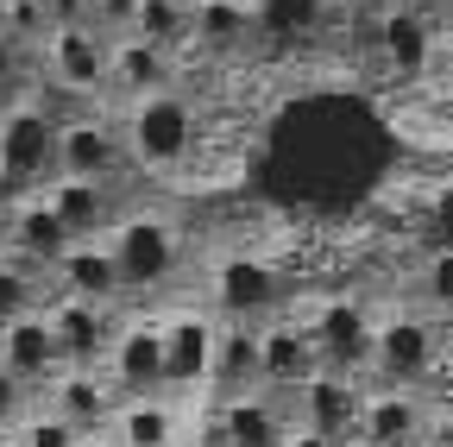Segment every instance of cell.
Instances as JSON below:
<instances>
[{"label":"cell","instance_id":"cell-11","mask_svg":"<svg viewBox=\"0 0 453 447\" xmlns=\"http://www.w3.org/2000/svg\"><path fill=\"white\" fill-rule=\"evenodd\" d=\"M321 372V353L309 341L303 315H271L258 321V384L277 390V397H296V390Z\"/></svg>","mask_w":453,"mask_h":447},{"label":"cell","instance_id":"cell-13","mask_svg":"<svg viewBox=\"0 0 453 447\" xmlns=\"http://www.w3.org/2000/svg\"><path fill=\"white\" fill-rule=\"evenodd\" d=\"M283 277L277 265L265 258H234V265H220L214 271V315L220 321H271L283 315Z\"/></svg>","mask_w":453,"mask_h":447},{"label":"cell","instance_id":"cell-33","mask_svg":"<svg viewBox=\"0 0 453 447\" xmlns=\"http://www.w3.org/2000/svg\"><path fill=\"white\" fill-rule=\"evenodd\" d=\"M19 196H26V189H19V183H13L7 171H0V220H7V214H13V202H19Z\"/></svg>","mask_w":453,"mask_h":447},{"label":"cell","instance_id":"cell-15","mask_svg":"<svg viewBox=\"0 0 453 447\" xmlns=\"http://www.w3.org/2000/svg\"><path fill=\"white\" fill-rule=\"evenodd\" d=\"M0 252L50 277V265L70 252V227H64V220L50 214V202L32 189V196H19V202H13V214H7V220H0Z\"/></svg>","mask_w":453,"mask_h":447},{"label":"cell","instance_id":"cell-2","mask_svg":"<svg viewBox=\"0 0 453 447\" xmlns=\"http://www.w3.org/2000/svg\"><path fill=\"white\" fill-rule=\"evenodd\" d=\"M113 240V258H120V284H127V303H139V297H151V290H164L170 277L183 271V227L170 220L164 208H133L120 227L107 234Z\"/></svg>","mask_w":453,"mask_h":447},{"label":"cell","instance_id":"cell-32","mask_svg":"<svg viewBox=\"0 0 453 447\" xmlns=\"http://www.w3.org/2000/svg\"><path fill=\"white\" fill-rule=\"evenodd\" d=\"M283 447H347V441H327V435H309V428H290Z\"/></svg>","mask_w":453,"mask_h":447},{"label":"cell","instance_id":"cell-23","mask_svg":"<svg viewBox=\"0 0 453 447\" xmlns=\"http://www.w3.org/2000/svg\"><path fill=\"white\" fill-rule=\"evenodd\" d=\"M258 384V321H220L214 347V397H246Z\"/></svg>","mask_w":453,"mask_h":447},{"label":"cell","instance_id":"cell-34","mask_svg":"<svg viewBox=\"0 0 453 447\" xmlns=\"http://www.w3.org/2000/svg\"><path fill=\"white\" fill-rule=\"evenodd\" d=\"M82 447H120V435H113V428H95V435H82Z\"/></svg>","mask_w":453,"mask_h":447},{"label":"cell","instance_id":"cell-12","mask_svg":"<svg viewBox=\"0 0 453 447\" xmlns=\"http://www.w3.org/2000/svg\"><path fill=\"white\" fill-rule=\"evenodd\" d=\"M44 315H50L57 347H64V366H107L113 334L127 321L113 303H82V297H50Z\"/></svg>","mask_w":453,"mask_h":447},{"label":"cell","instance_id":"cell-19","mask_svg":"<svg viewBox=\"0 0 453 447\" xmlns=\"http://www.w3.org/2000/svg\"><path fill=\"white\" fill-rule=\"evenodd\" d=\"M38 404H50L64 422H76L82 435H95V428L113 422V410H120V390L107 384L101 366H64V372L38 390Z\"/></svg>","mask_w":453,"mask_h":447},{"label":"cell","instance_id":"cell-10","mask_svg":"<svg viewBox=\"0 0 453 447\" xmlns=\"http://www.w3.org/2000/svg\"><path fill=\"white\" fill-rule=\"evenodd\" d=\"M107 384L127 397H157L164 390V315L151 309H133L120 321V334H113V353H107Z\"/></svg>","mask_w":453,"mask_h":447},{"label":"cell","instance_id":"cell-4","mask_svg":"<svg viewBox=\"0 0 453 447\" xmlns=\"http://www.w3.org/2000/svg\"><path fill=\"white\" fill-rule=\"evenodd\" d=\"M214 347H220V315L214 309H170L164 315V390L183 404L214 397Z\"/></svg>","mask_w":453,"mask_h":447},{"label":"cell","instance_id":"cell-1","mask_svg":"<svg viewBox=\"0 0 453 447\" xmlns=\"http://www.w3.org/2000/svg\"><path fill=\"white\" fill-rule=\"evenodd\" d=\"M120 133H127V151H133V171H145V177H183L196 164V151H202V101L183 95V89L133 101L120 114Z\"/></svg>","mask_w":453,"mask_h":447},{"label":"cell","instance_id":"cell-6","mask_svg":"<svg viewBox=\"0 0 453 447\" xmlns=\"http://www.w3.org/2000/svg\"><path fill=\"white\" fill-rule=\"evenodd\" d=\"M57 177H82V183H127L133 177L127 133H120V120H113L107 107L57 127Z\"/></svg>","mask_w":453,"mask_h":447},{"label":"cell","instance_id":"cell-28","mask_svg":"<svg viewBox=\"0 0 453 447\" xmlns=\"http://www.w3.org/2000/svg\"><path fill=\"white\" fill-rule=\"evenodd\" d=\"M139 7H145V0H95V26H101L107 38H127L133 19H139Z\"/></svg>","mask_w":453,"mask_h":447},{"label":"cell","instance_id":"cell-22","mask_svg":"<svg viewBox=\"0 0 453 447\" xmlns=\"http://www.w3.org/2000/svg\"><path fill=\"white\" fill-rule=\"evenodd\" d=\"M378 50H384V64L396 70V76H428V64H434V44H441V26H428L422 13H410L403 0H390L384 7V19H378Z\"/></svg>","mask_w":453,"mask_h":447},{"label":"cell","instance_id":"cell-17","mask_svg":"<svg viewBox=\"0 0 453 447\" xmlns=\"http://www.w3.org/2000/svg\"><path fill=\"white\" fill-rule=\"evenodd\" d=\"M359 404H365V390L353 378H340V372H315L296 397H290V422L309 428V435H327V441H347L359 428Z\"/></svg>","mask_w":453,"mask_h":447},{"label":"cell","instance_id":"cell-3","mask_svg":"<svg viewBox=\"0 0 453 447\" xmlns=\"http://www.w3.org/2000/svg\"><path fill=\"white\" fill-rule=\"evenodd\" d=\"M447 341H441V328L416 309H396V315H378V347H372V372L378 384L390 390H422L428 397V378L441 366Z\"/></svg>","mask_w":453,"mask_h":447},{"label":"cell","instance_id":"cell-14","mask_svg":"<svg viewBox=\"0 0 453 447\" xmlns=\"http://www.w3.org/2000/svg\"><path fill=\"white\" fill-rule=\"evenodd\" d=\"M50 202V214L70 227V240H107L133 208H120L113 196H120V183H82V177H50L38 189Z\"/></svg>","mask_w":453,"mask_h":447},{"label":"cell","instance_id":"cell-25","mask_svg":"<svg viewBox=\"0 0 453 447\" xmlns=\"http://www.w3.org/2000/svg\"><path fill=\"white\" fill-rule=\"evenodd\" d=\"M13 447H82V428L76 422H64L50 404H32L19 422H13V435H7Z\"/></svg>","mask_w":453,"mask_h":447},{"label":"cell","instance_id":"cell-20","mask_svg":"<svg viewBox=\"0 0 453 447\" xmlns=\"http://www.w3.org/2000/svg\"><path fill=\"white\" fill-rule=\"evenodd\" d=\"M359 447H410L428 435V397L422 390H365V404H359Z\"/></svg>","mask_w":453,"mask_h":447},{"label":"cell","instance_id":"cell-26","mask_svg":"<svg viewBox=\"0 0 453 447\" xmlns=\"http://www.w3.org/2000/svg\"><path fill=\"white\" fill-rule=\"evenodd\" d=\"M422 297L434 315H453V246H434L422 258Z\"/></svg>","mask_w":453,"mask_h":447},{"label":"cell","instance_id":"cell-38","mask_svg":"<svg viewBox=\"0 0 453 447\" xmlns=\"http://www.w3.org/2000/svg\"><path fill=\"white\" fill-rule=\"evenodd\" d=\"M0 258H7V252H0Z\"/></svg>","mask_w":453,"mask_h":447},{"label":"cell","instance_id":"cell-30","mask_svg":"<svg viewBox=\"0 0 453 447\" xmlns=\"http://www.w3.org/2000/svg\"><path fill=\"white\" fill-rule=\"evenodd\" d=\"M434 240H441V246H453V183H441V189H434Z\"/></svg>","mask_w":453,"mask_h":447},{"label":"cell","instance_id":"cell-16","mask_svg":"<svg viewBox=\"0 0 453 447\" xmlns=\"http://www.w3.org/2000/svg\"><path fill=\"white\" fill-rule=\"evenodd\" d=\"M50 290L57 297H82V303H127L120 284V258H113V240H70V252L50 265Z\"/></svg>","mask_w":453,"mask_h":447},{"label":"cell","instance_id":"cell-8","mask_svg":"<svg viewBox=\"0 0 453 447\" xmlns=\"http://www.w3.org/2000/svg\"><path fill=\"white\" fill-rule=\"evenodd\" d=\"M0 171H7L26 196L57 177V120L44 114L26 89L0 107Z\"/></svg>","mask_w":453,"mask_h":447},{"label":"cell","instance_id":"cell-24","mask_svg":"<svg viewBox=\"0 0 453 447\" xmlns=\"http://www.w3.org/2000/svg\"><path fill=\"white\" fill-rule=\"evenodd\" d=\"M127 38H145L157 50H177V58L189 64V50H196V0H145Z\"/></svg>","mask_w":453,"mask_h":447},{"label":"cell","instance_id":"cell-36","mask_svg":"<svg viewBox=\"0 0 453 447\" xmlns=\"http://www.w3.org/2000/svg\"><path fill=\"white\" fill-rule=\"evenodd\" d=\"M447 334H453V315H447ZM447 347H453V341H447Z\"/></svg>","mask_w":453,"mask_h":447},{"label":"cell","instance_id":"cell-5","mask_svg":"<svg viewBox=\"0 0 453 447\" xmlns=\"http://www.w3.org/2000/svg\"><path fill=\"white\" fill-rule=\"evenodd\" d=\"M107 64H113V38L101 26H70V32H50V44L38 50V82H50L57 95H70L82 107H101Z\"/></svg>","mask_w":453,"mask_h":447},{"label":"cell","instance_id":"cell-21","mask_svg":"<svg viewBox=\"0 0 453 447\" xmlns=\"http://www.w3.org/2000/svg\"><path fill=\"white\" fill-rule=\"evenodd\" d=\"M189 404L170 397V390H157V397H127L120 410H113V435H120V447H189Z\"/></svg>","mask_w":453,"mask_h":447},{"label":"cell","instance_id":"cell-7","mask_svg":"<svg viewBox=\"0 0 453 447\" xmlns=\"http://www.w3.org/2000/svg\"><path fill=\"white\" fill-rule=\"evenodd\" d=\"M309 341L321 353V372H340V378H359L372 372V347H378V315L359 303V297H321L309 315Z\"/></svg>","mask_w":453,"mask_h":447},{"label":"cell","instance_id":"cell-35","mask_svg":"<svg viewBox=\"0 0 453 447\" xmlns=\"http://www.w3.org/2000/svg\"><path fill=\"white\" fill-rule=\"evenodd\" d=\"M434 64H447V70H453V32H441V44H434Z\"/></svg>","mask_w":453,"mask_h":447},{"label":"cell","instance_id":"cell-18","mask_svg":"<svg viewBox=\"0 0 453 447\" xmlns=\"http://www.w3.org/2000/svg\"><path fill=\"white\" fill-rule=\"evenodd\" d=\"M0 366H7V372L32 390V404H38V390L64 372V347H57L44 309H32V315H19V321L0 328Z\"/></svg>","mask_w":453,"mask_h":447},{"label":"cell","instance_id":"cell-37","mask_svg":"<svg viewBox=\"0 0 453 447\" xmlns=\"http://www.w3.org/2000/svg\"><path fill=\"white\" fill-rule=\"evenodd\" d=\"M0 447H13V441H7V435H0Z\"/></svg>","mask_w":453,"mask_h":447},{"label":"cell","instance_id":"cell-31","mask_svg":"<svg viewBox=\"0 0 453 447\" xmlns=\"http://www.w3.org/2000/svg\"><path fill=\"white\" fill-rule=\"evenodd\" d=\"M403 7H410V13H422V19L434 26V19H447V13H453V0H403Z\"/></svg>","mask_w":453,"mask_h":447},{"label":"cell","instance_id":"cell-29","mask_svg":"<svg viewBox=\"0 0 453 447\" xmlns=\"http://www.w3.org/2000/svg\"><path fill=\"white\" fill-rule=\"evenodd\" d=\"M44 13L57 32H70V26H95V0H44Z\"/></svg>","mask_w":453,"mask_h":447},{"label":"cell","instance_id":"cell-9","mask_svg":"<svg viewBox=\"0 0 453 447\" xmlns=\"http://www.w3.org/2000/svg\"><path fill=\"white\" fill-rule=\"evenodd\" d=\"M189 82V64L177 50H157L145 38H113V64H107V114L120 120L133 101H151V95H170Z\"/></svg>","mask_w":453,"mask_h":447},{"label":"cell","instance_id":"cell-27","mask_svg":"<svg viewBox=\"0 0 453 447\" xmlns=\"http://www.w3.org/2000/svg\"><path fill=\"white\" fill-rule=\"evenodd\" d=\"M32 410V390L7 372V366H0V435H13V422Z\"/></svg>","mask_w":453,"mask_h":447}]
</instances>
